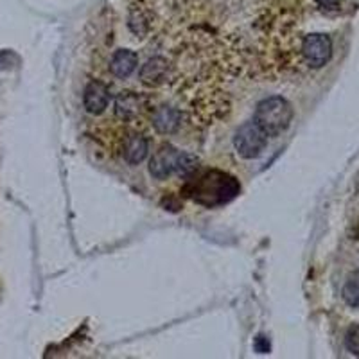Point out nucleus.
Listing matches in <instances>:
<instances>
[{"instance_id": "nucleus-4", "label": "nucleus", "mask_w": 359, "mask_h": 359, "mask_svg": "<svg viewBox=\"0 0 359 359\" xmlns=\"http://www.w3.org/2000/svg\"><path fill=\"white\" fill-rule=\"evenodd\" d=\"M302 61L309 68H322L332 56V42L323 33H313L302 40L300 45Z\"/></svg>"}, {"instance_id": "nucleus-17", "label": "nucleus", "mask_w": 359, "mask_h": 359, "mask_svg": "<svg viewBox=\"0 0 359 359\" xmlns=\"http://www.w3.org/2000/svg\"><path fill=\"white\" fill-rule=\"evenodd\" d=\"M314 2L323 9H338L342 0H314Z\"/></svg>"}, {"instance_id": "nucleus-13", "label": "nucleus", "mask_w": 359, "mask_h": 359, "mask_svg": "<svg viewBox=\"0 0 359 359\" xmlns=\"http://www.w3.org/2000/svg\"><path fill=\"white\" fill-rule=\"evenodd\" d=\"M198 168H200V159H198L196 155H192V153H182V151H180L175 169L180 176L194 175V173L198 171Z\"/></svg>"}, {"instance_id": "nucleus-12", "label": "nucleus", "mask_w": 359, "mask_h": 359, "mask_svg": "<svg viewBox=\"0 0 359 359\" xmlns=\"http://www.w3.org/2000/svg\"><path fill=\"white\" fill-rule=\"evenodd\" d=\"M128 25H130L131 33L137 34V36L144 38L149 33V18L144 15V11L140 8H133L130 11V18H128Z\"/></svg>"}, {"instance_id": "nucleus-8", "label": "nucleus", "mask_w": 359, "mask_h": 359, "mask_svg": "<svg viewBox=\"0 0 359 359\" xmlns=\"http://www.w3.org/2000/svg\"><path fill=\"white\" fill-rule=\"evenodd\" d=\"M180 151L173 146H162L156 151L149 162V173L156 180H166L176 169V160H178Z\"/></svg>"}, {"instance_id": "nucleus-16", "label": "nucleus", "mask_w": 359, "mask_h": 359, "mask_svg": "<svg viewBox=\"0 0 359 359\" xmlns=\"http://www.w3.org/2000/svg\"><path fill=\"white\" fill-rule=\"evenodd\" d=\"M254 347H255V351L259 352V354H266V352H270V342H268L263 335H259L257 338H255Z\"/></svg>"}, {"instance_id": "nucleus-10", "label": "nucleus", "mask_w": 359, "mask_h": 359, "mask_svg": "<svg viewBox=\"0 0 359 359\" xmlns=\"http://www.w3.org/2000/svg\"><path fill=\"white\" fill-rule=\"evenodd\" d=\"M138 65V56L137 52L130 49H119L112 54V59H110V71L115 78H130L135 72Z\"/></svg>"}, {"instance_id": "nucleus-6", "label": "nucleus", "mask_w": 359, "mask_h": 359, "mask_svg": "<svg viewBox=\"0 0 359 359\" xmlns=\"http://www.w3.org/2000/svg\"><path fill=\"white\" fill-rule=\"evenodd\" d=\"M169 75H171V63L162 56L147 59L140 68V81L146 87L156 88L168 83Z\"/></svg>"}, {"instance_id": "nucleus-15", "label": "nucleus", "mask_w": 359, "mask_h": 359, "mask_svg": "<svg viewBox=\"0 0 359 359\" xmlns=\"http://www.w3.org/2000/svg\"><path fill=\"white\" fill-rule=\"evenodd\" d=\"M345 347L351 354L359 358V325L349 327L347 335H345Z\"/></svg>"}, {"instance_id": "nucleus-7", "label": "nucleus", "mask_w": 359, "mask_h": 359, "mask_svg": "<svg viewBox=\"0 0 359 359\" xmlns=\"http://www.w3.org/2000/svg\"><path fill=\"white\" fill-rule=\"evenodd\" d=\"M182 119H184L182 112L169 105L159 106V108H155V112L151 113V124L160 135L176 133L182 126Z\"/></svg>"}, {"instance_id": "nucleus-14", "label": "nucleus", "mask_w": 359, "mask_h": 359, "mask_svg": "<svg viewBox=\"0 0 359 359\" xmlns=\"http://www.w3.org/2000/svg\"><path fill=\"white\" fill-rule=\"evenodd\" d=\"M343 298L351 307L359 309V273L347 280V284L343 288Z\"/></svg>"}, {"instance_id": "nucleus-9", "label": "nucleus", "mask_w": 359, "mask_h": 359, "mask_svg": "<svg viewBox=\"0 0 359 359\" xmlns=\"http://www.w3.org/2000/svg\"><path fill=\"white\" fill-rule=\"evenodd\" d=\"M108 101L110 90L105 83H101V81H90V83L87 85L83 94V105L88 113L101 115V113L108 108Z\"/></svg>"}, {"instance_id": "nucleus-1", "label": "nucleus", "mask_w": 359, "mask_h": 359, "mask_svg": "<svg viewBox=\"0 0 359 359\" xmlns=\"http://www.w3.org/2000/svg\"><path fill=\"white\" fill-rule=\"evenodd\" d=\"M241 191L237 180L223 171H207L196 182L187 184L184 192L191 200L205 207H217L234 200Z\"/></svg>"}, {"instance_id": "nucleus-11", "label": "nucleus", "mask_w": 359, "mask_h": 359, "mask_svg": "<svg viewBox=\"0 0 359 359\" xmlns=\"http://www.w3.org/2000/svg\"><path fill=\"white\" fill-rule=\"evenodd\" d=\"M147 151H149V144H147V138L142 133H128L124 144H122V156L128 163L135 166V163H140L147 156Z\"/></svg>"}, {"instance_id": "nucleus-3", "label": "nucleus", "mask_w": 359, "mask_h": 359, "mask_svg": "<svg viewBox=\"0 0 359 359\" xmlns=\"http://www.w3.org/2000/svg\"><path fill=\"white\" fill-rule=\"evenodd\" d=\"M268 135L254 121H248L235 131L234 147L242 159H255L264 151L268 144Z\"/></svg>"}, {"instance_id": "nucleus-5", "label": "nucleus", "mask_w": 359, "mask_h": 359, "mask_svg": "<svg viewBox=\"0 0 359 359\" xmlns=\"http://www.w3.org/2000/svg\"><path fill=\"white\" fill-rule=\"evenodd\" d=\"M147 110L146 97L138 92L124 90L115 99V117L122 122H135L142 117V113Z\"/></svg>"}, {"instance_id": "nucleus-2", "label": "nucleus", "mask_w": 359, "mask_h": 359, "mask_svg": "<svg viewBox=\"0 0 359 359\" xmlns=\"http://www.w3.org/2000/svg\"><path fill=\"white\" fill-rule=\"evenodd\" d=\"M251 121L259 126L268 137H277V135L284 133L291 124L293 108L284 97H268L257 105Z\"/></svg>"}]
</instances>
